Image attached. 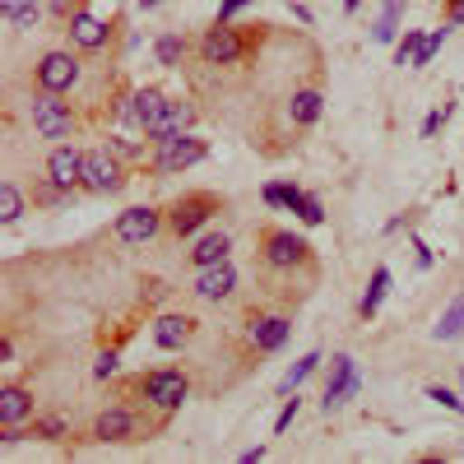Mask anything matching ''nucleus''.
Returning a JSON list of instances; mask_svg holds the SVG:
<instances>
[{
	"mask_svg": "<svg viewBox=\"0 0 464 464\" xmlns=\"http://www.w3.org/2000/svg\"><path fill=\"white\" fill-rule=\"evenodd\" d=\"M205 159H209V144L200 135H190V130L153 144V172H159V177H181V172H190Z\"/></svg>",
	"mask_w": 464,
	"mask_h": 464,
	"instance_id": "nucleus-1",
	"label": "nucleus"
},
{
	"mask_svg": "<svg viewBox=\"0 0 464 464\" xmlns=\"http://www.w3.org/2000/svg\"><path fill=\"white\" fill-rule=\"evenodd\" d=\"M140 391H144V400H149L153 409L172 413V409H181V404H186V395H190V381H186L177 367H159V372H149V376L140 381Z\"/></svg>",
	"mask_w": 464,
	"mask_h": 464,
	"instance_id": "nucleus-2",
	"label": "nucleus"
},
{
	"mask_svg": "<svg viewBox=\"0 0 464 464\" xmlns=\"http://www.w3.org/2000/svg\"><path fill=\"white\" fill-rule=\"evenodd\" d=\"M121 186H126V172H121V163H116L111 149L84 153V186L80 190H89V196H116Z\"/></svg>",
	"mask_w": 464,
	"mask_h": 464,
	"instance_id": "nucleus-3",
	"label": "nucleus"
},
{
	"mask_svg": "<svg viewBox=\"0 0 464 464\" xmlns=\"http://www.w3.org/2000/svg\"><path fill=\"white\" fill-rule=\"evenodd\" d=\"M33 130L43 140H70L74 130V116H70V102H61V93H37L33 98Z\"/></svg>",
	"mask_w": 464,
	"mask_h": 464,
	"instance_id": "nucleus-4",
	"label": "nucleus"
},
{
	"mask_svg": "<svg viewBox=\"0 0 464 464\" xmlns=\"http://www.w3.org/2000/svg\"><path fill=\"white\" fill-rule=\"evenodd\" d=\"M260 246H265V265H269V269H293V265L312 260V246H306V237H297V232H288V227H269Z\"/></svg>",
	"mask_w": 464,
	"mask_h": 464,
	"instance_id": "nucleus-5",
	"label": "nucleus"
},
{
	"mask_svg": "<svg viewBox=\"0 0 464 464\" xmlns=\"http://www.w3.org/2000/svg\"><path fill=\"white\" fill-rule=\"evenodd\" d=\"M218 209H223V200H214V196H186V200L172 205L168 223H172L177 237H200V227H205Z\"/></svg>",
	"mask_w": 464,
	"mask_h": 464,
	"instance_id": "nucleus-6",
	"label": "nucleus"
},
{
	"mask_svg": "<svg viewBox=\"0 0 464 464\" xmlns=\"http://www.w3.org/2000/svg\"><path fill=\"white\" fill-rule=\"evenodd\" d=\"M37 89H47V93H70L74 84H80V56H70V52H47L43 61H37Z\"/></svg>",
	"mask_w": 464,
	"mask_h": 464,
	"instance_id": "nucleus-7",
	"label": "nucleus"
},
{
	"mask_svg": "<svg viewBox=\"0 0 464 464\" xmlns=\"http://www.w3.org/2000/svg\"><path fill=\"white\" fill-rule=\"evenodd\" d=\"M159 227H163V214L153 209V205H135L126 214H116V237H121L126 246H144L159 237Z\"/></svg>",
	"mask_w": 464,
	"mask_h": 464,
	"instance_id": "nucleus-8",
	"label": "nucleus"
},
{
	"mask_svg": "<svg viewBox=\"0 0 464 464\" xmlns=\"http://www.w3.org/2000/svg\"><path fill=\"white\" fill-rule=\"evenodd\" d=\"M47 181L61 186L65 196H70V190H80L84 186V153L74 149V144H56L47 153Z\"/></svg>",
	"mask_w": 464,
	"mask_h": 464,
	"instance_id": "nucleus-9",
	"label": "nucleus"
},
{
	"mask_svg": "<svg viewBox=\"0 0 464 464\" xmlns=\"http://www.w3.org/2000/svg\"><path fill=\"white\" fill-rule=\"evenodd\" d=\"M200 52H205L209 65H232V61H242L246 43L237 37V28H232V24H214V28L200 37Z\"/></svg>",
	"mask_w": 464,
	"mask_h": 464,
	"instance_id": "nucleus-10",
	"label": "nucleus"
},
{
	"mask_svg": "<svg viewBox=\"0 0 464 464\" xmlns=\"http://www.w3.org/2000/svg\"><path fill=\"white\" fill-rule=\"evenodd\" d=\"M358 385H362V381H358L353 358H348V353H334V358H330V385H325V400H321V404H325V413H330V409H339L348 395H358Z\"/></svg>",
	"mask_w": 464,
	"mask_h": 464,
	"instance_id": "nucleus-11",
	"label": "nucleus"
},
{
	"mask_svg": "<svg viewBox=\"0 0 464 464\" xmlns=\"http://www.w3.org/2000/svg\"><path fill=\"white\" fill-rule=\"evenodd\" d=\"M107 37H111L107 19H98V14H89V10H74V14H70V43L80 47V52H102Z\"/></svg>",
	"mask_w": 464,
	"mask_h": 464,
	"instance_id": "nucleus-12",
	"label": "nucleus"
},
{
	"mask_svg": "<svg viewBox=\"0 0 464 464\" xmlns=\"http://www.w3.org/2000/svg\"><path fill=\"white\" fill-rule=\"evenodd\" d=\"M93 437L98 441H135L140 437V418L130 413V409H102L98 413V422H93Z\"/></svg>",
	"mask_w": 464,
	"mask_h": 464,
	"instance_id": "nucleus-13",
	"label": "nucleus"
},
{
	"mask_svg": "<svg viewBox=\"0 0 464 464\" xmlns=\"http://www.w3.org/2000/svg\"><path fill=\"white\" fill-rule=\"evenodd\" d=\"M232 288H237V269H232V260L205 265L200 275H196V293L205 302H223V297H232Z\"/></svg>",
	"mask_w": 464,
	"mask_h": 464,
	"instance_id": "nucleus-14",
	"label": "nucleus"
},
{
	"mask_svg": "<svg viewBox=\"0 0 464 464\" xmlns=\"http://www.w3.org/2000/svg\"><path fill=\"white\" fill-rule=\"evenodd\" d=\"M190 126H196V107H190V102H168V107H163V116H159V121H153L144 135H149L153 144H159V140L186 135Z\"/></svg>",
	"mask_w": 464,
	"mask_h": 464,
	"instance_id": "nucleus-15",
	"label": "nucleus"
},
{
	"mask_svg": "<svg viewBox=\"0 0 464 464\" xmlns=\"http://www.w3.org/2000/svg\"><path fill=\"white\" fill-rule=\"evenodd\" d=\"M33 422V391L28 385H0V428Z\"/></svg>",
	"mask_w": 464,
	"mask_h": 464,
	"instance_id": "nucleus-16",
	"label": "nucleus"
},
{
	"mask_svg": "<svg viewBox=\"0 0 464 464\" xmlns=\"http://www.w3.org/2000/svg\"><path fill=\"white\" fill-rule=\"evenodd\" d=\"M190 334H196V321L190 316H159V325H153V343L163 348V353H177V348L190 343Z\"/></svg>",
	"mask_w": 464,
	"mask_h": 464,
	"instance_id": "nucleus-17",
	"label": "nucleus"
},
{
	"mask_svg": "<svg viewBox=\"0 0 464 464\" xmlns=\"http://www.w3.org/2000/svg\"><path fill=\"white\" fill-rule=\"evenodd\" d=\"M163 107H168L163 89H135V93H130V107H126V121H135L140 130H149V126L163 116Z\"/></svg>",
	"mask_w": 464,
	"mask_h": 464,
	"instance_id": "nucleus-18",
	"label": "nucleus"
},
{
	"mask_svg": "<svg viewBox=\"0 0 464 464\" xmlns=\"http://www.w3.org/2000/svg\"><path fill=\"white\" fill-rule=\"evenodd\" d=\"M288 334H293V321H288V316H260V321L251 325V343L260 348V353H275V348H284Z\"/></svg>",
	"mask_w": 464,
	"mask_h": 464,
	"instance_id": "nucleus-19",
	"label": "nucleus"
},
{
	"mask_svg": "<svg viewBox=\"0 0 464 464\" xmlns=\"http://www.w3.org/2000/svg\"><path fill=\"white\" fill-rule=\"evenodd\" d=\"M227 251H232V237H227V232H200L196 246H190V265H196V269L218 265V260H227Z\"/></svg>",
	"mask_w": 464,
	"mask_h": 464,
	"instance_id": "nucleus-20",
	"label": "nucleus"
},
{
	"mask_svg": "<svg viewBox=\"0 0 464 464\" xmlns=\"http://www.w3.org/2000/svg\"><path fill=\"white\" fill-rule=\"evenodd\" d=\"M321 111H325V98L316 89H297L288 98V116H293V126H316L321 121Z\"/></svg>",
	"mask_w": 464,
	"mask_h": 464,
	"instance_id": "nucleus-21",
	"label": "nucleus"
},
{
	"mask_svg": "<svg viewBox=\"0 0 464 464\" xmlns=\"http://www.w3.org/2000/svg\"><path fill=\"white\" fill-rule=\"evenodd\" d=\"M260 200L269 205V209H288V214H302L306 209V196L297 186H288V181H269L265 190H260Z\"/></svg>",
	"mask_w": 464,
	"mask_h": 464,
	"instance_id": "nucleus-22",
	"label": "nucleus"
},
{
	"mask_svg": "<svg viewBox=\"0 0 464 464\" xmlns=\"http://www.w3.org/2000/svg\"><path fill=\"white\" fill-rule=\"evenodd\" d=\"M385 293H391V269L376 265V269H372V284H367V293H362V302H358V316H362V321H372V316L381 312Z\"/></svg>",
	"mask_w": 464,
	"mask_h": 464,
	"instance_id": "nucleus-23",
	"label": "nucleus"
},
{
	"mask_svg": "<svg viewBox=\"0 0 464 464\" xmlns=\"http://www.w3.org/2000/svg\"><path fill=\"white\" fill-rule=\"evenodd\" d=\"M400 14H404V0H385V10H381V19L372 28L376 43H395V37H400Z\"/></svg>",
	"mask_w": 464,
	"mask_h": 464,
	"instance_id": "nucleus-24",
	"label": "nucleus"
},
{
	"mask_svg": "<svg viewBox=\"0 0 464 464\" xmlns=\"http://www.w3.org/2000/svg\"><path fill=\"white\" fill-rule=\"evenodd\" d=\"M19 218H24V190L14 181H0V223L14 227Z\"/></svg>",
	"mask_w": 464,
	"mask_h": 464,
	"instance_id": "nucleus-25",
	"label": "nucleus"
},
{
	"mask_svg": "<svg viewBox=\"0 0 464 464\" xmlns=\"http://www.w3.org/2000/svg\"><path fill=\"white\" fill-rule=\"evenodd\" d=\"M153 56H159V65L177 70V65H181V56H186V37H181V33H163L159 43H153Z\"/></svg>",
	"mask_w": 464,
	"mask_h": 464,
	"instance_id": "nucleus-26",
	"label": "nucleus"
},
{
	"mask_svg": "<svg viewBox=\"0 0 464 464\" xmlns=\"http://www.w3.org/2000/svg\"><path fill=\"white\" fill-rule=\"evenodd\" d=\"M316 367H321V353H306V358H297V362L288 367V376L279 381V395H293V391H297V385H302L306 376H312Z\"/></svg>",
	"mask_w": 464,
	"mask_h": 464,
	"instance_id": "nucleus-27",
	"label": "nucleus"
},
{
	"mask_svg": "<svg viewBox=\"0 0 464 464\" xmlns=\"http://www.w3.org/2000/svg\"><path fill=\"white\" fill-rule=\"evenodd\" d=\"M464 334V293L450 302V312L437 321V339H459Z\"/></svg>",
	"mask_w": 464,
	"mask_h": 464,
	"instance_id": "nucleus-28",
	"label": "nucleus"
},
{
	"mask_svg": "<svg viewBox=\"0 0 464 464\" xmlns=\"http://www.w3.org/2000/svg\"><path fill=\"white\" fill-rule=\"evenodd\" d=\"M65 432H70L65 418H33L28 422V437H37V441H61Z\"/></svg>",
	"mask_w": 464,
	"mask_h": 464,
	"instance_id": "nucleus-29",
	"label": "nucleus"
},
{
	"mask_svg": "<svg viewBox=\"0 0 464 464\" xmlns=\"http://www.w3.org/2000/svg\"><path fill=\"white\" fill-rule=\"evenodd\" d=\"M422 37H428V33H418V28H409L400 37V43H395V65H413V56L422 52Z\"/></svg>",
	"mask_w": 464,
	"mask_h": 464,
	"instance_id": "nucleus-30",
	"label": "nucleus"
},
{
	"mask_svg": "<svg viewBox=\"0 0 464 464\" xmlns=\"http://www.w3.org/2000/svg\"><path fill=\"white\" fill-rule=\"evenodd\" d=\"M428 400H437V404L450 409V413H464V400H459L455 391H446V385H428Z\"/></svg>",
	"mask_w": 464,
	"mask_h": 464,
	"instance_id": "nucleus-31",
	"label": "nucleus"
},
{
	"mask_svg": "<svg viewBox=\"0 0 464 464\" xmlns=\"http://www.w3.org/2000/svg\"><path fill=\"white\" fill-rule=\"evenodd\" d=\"M446 121H450V102H441V107H437V111L428 116V121H422V140H432V135H437V130H441Z\"/></svg>",
	"mask_w": 464,
	"mask_h": 464,
	"instance_id": "nucleus-32",
	"label": "nucleus"
},
{
	"mask_svg": "<svg viewBox=\"0 0 464 464\" xmlns=\"http://www.w3.org/2000/svg\"><path fill=\"white\" fill-rule=\"evenodd\" d=\"M297 409H302V400H297V391H293V400H284V409H279V418H275V432H288V428H293Z\"/></svg>",
	"mask_w": 464,
	"mask_h": 464,
	"instance_id": "nucleus-33",
	"label": "nucleus"
},
{
	"mask_svg": "<svg viewBox=\"0 0 464 464\" xmlns=\"http://www.w3.org/2000/svg\"><path fill=\"white\" fill-rule=\"evenodd\" d=\"M297 218H302L306 227H316V223H325V205H321L316 196H306V209H302Z\"/></svg>",
	"mask_w": 464,
	"mask_h": 464,
	"instance_id": "nucleus-34",
	"label": "nucleus"
},
{
	"mask_svg": "<svg viewBox=\"0 0 464 464\" xmlns=\"http://www.w3.org/2000/svg\"><path fill=\"white\" fill-rule=\"evenodd\" d=\"M116 362H121V358H116L111 348H107V353H98V362H93V376H98V381H107V376L116 372Z\"/></svg>",
	"mask_w": 464,
	"mask_h": 464,
	"instance_id": "nucleus-35",
	"label": "nucleus"
},
{
	"mask_svg": "<svg viewBox=\"0 0 464 464\" xmlns=\"http://www.w3.org/2000/svg\"><path fill=\"white\" fill-rule=\"evenodd\" d=\"M246 5H251V0H223V5H218V24H232Z\"/></svg>",
	"mask_w": 464,
	"mask_h": 464,
	"instance_id": "nucleus-36",
	"label": "nucleus"
},
{
	"mask_svg": "<svg viewBox=\"0 0 464 464\" xmlns=\"http://www.w3.org/2000/svg\"><path fill=\"white\" fill-rule=\"evenodd\" d=\"M37 14H43V10H37V0H28V5H19L14 24H19V28H33V24H37Z\"/></svg>",
	"mask_w": 464,
	"mask_h": 464,
	"instance_id": "nucleus-37",
	"label": "nucleus"
},
{
	"mask_svg": "<svg viewBox=\"0 0 464 464\" xmlns=\"http://www.w3.org/2000/svg\"><path fill=\"white\" fill-rule=\"evenodd\" d=\"M14 14H19V0H0V19L14 24Z\"/></svg>",
	"mask_w": 464,
	"mask_h": 464,
	"instance_id": "nucleus-38",
	"label": "nucleus"
},
{
	"mask_svg": "<svg viewBox=\"0 0 464 464\" xmlns=\"http://www.w3.org/2000/svg\"><path fill=\"white\" fill-rule=\"evenodd\" d=\"M413 251H418V269H428V265H432V251L422 246V242H413Z\"/></svg>",
	"mask_w": 464,
	"mask_h": 464,
	"instance_id": "nucleus-39",
	"label": "nucleus"
},
{
	"mask_svg": "<svg viewBox=\"0 0 464 464\" xmlns=\"http://www.w3.org/2000/svg\"><path fill=\"white\" fill-rule=\"evenodd\" d=\"M265 459V446H251V450H242V464H260Z\"/></svg>",
	"mask_w": 464,
	"mask_h": 464,
	"instance_id": "nucleus-40",
	"label": "nucleus"
},
{
	"mask_svg": "<svg viewBox=\"0 0 464 464\" xmlns=\"http://www.w3.org/2000/svg\"><path fill=\"white\" fill-rule=\"evenodd\" d=\"M464 24V5H450V14H446V28H459Z\"/></svg>",
	"mask_w": 464,
	"mask_h": 464,
	"instance_id": "nucleus-41",
	"label": "nucleus"
},
{
	"mask_svg": "<svg viewBox=\"0 0 464 464\" xmlns=\"http://www.w3.org/2000/svg\"><path fill=\"white\" fill-rule=\"evenodd\" d=\"M0 362H5V367L14 362V343H10V339H0Z\"/></svg>",
	"mask_w": 464,
	"mask_h": 464,
	"instance_id": "nucleus-42",
	"label": "nucleus"
},
{
	"mask_svg": "<svg viewBox=\"0 0 464 464\" xmlns=\"http://www.w3.org/2000/svg\"><path fill=\"white\" fill-rule=\"evenodd\" d=\"M140 5H144V10H153V5H159V0H140Z\"/></svg>",
	"mask_w": 464,
	"mask_h": 464,
	"instance_id": "nucleus-43",
	"label": "nucleus"
},
{
	"mask_svg": "<svg viewBox=\"0 0 464 464\" xmlns=\"http://www.w3.org/2000/svg\"><path fill=\"white\" fill-rule=\"evenodd\" d=\"M343 10H358V0H343Z\"/></svg>",
	"mask_w": 464,
	"mask_h": 464,
	"instance_id": "nucleus-44",
	"label": "nucleus"
},
{
	"mask_svg": "<svg viewBox=\"0 0 464 464\" xmlns=\"http://www.w3.org/2000/svg\"><path fill=\"white\" fill-rule=\"evenodd\" d=\"M446 5H464V0H446Z\"/></svg>",
	"mask_w": 464,
	"mask_h": 464,
	"instance_id": "nucleus-45",
	"label": "nucleus"
},
{
	"mask_svg": "<svg viewBox=\"0 0 464 464\" xmlns=\"http://www.w3.org/2000/svg\"><path fill=\"white\" fill-rule=\"evenodd\" d=\"M459 385H464V376H459Z\"/></svg>",
	"mask_w": 464,
	"mask_h": 464,
	"instance_id": "nucleus-46",
	"label": "nucleus"
}]
</instances>
